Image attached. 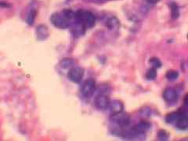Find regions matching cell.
<instances>
[{
    "label": "cell",
    "mask_w": 188,
    "mask_h": 141,
    "mask_svg": "<svg viewBox=\"0 0 188 141\" xmlns=\"http://www.w3.org/2000/svg\"><path fill=\"white\" fill-rule=\"evenodd\" d=\"M75 18V14L70 9L64 10L62 13H55L50 17L51 23L58 28H67L71 19Z\"/></svg>",
    "instance_id": "6da1fadb"
},
{
    "label": "cell",
    "mask_w": 188,
    "mask_h": 141,
    "mask_svg": "<svg viewBox=\"0 0 188 141\" xmlns=\"http://www.w3.org/2000/svg\"><path fill=\"white\" fill-rule=\"evenodd\" d=\"M111 121L114 125H116L113 129V133L122 136V133H123L122 129L128 126L129 122H130V118L126 113L121 112L119 113H117V114H111Z\"/></svg>",
    "instance_id": "7a4b0ae2"
},
{
    "label": "cell",
    "mask_w": 188,
    "mask_h": 141,
    "mask_svg": "<svg viewBox=\"0 0 188 141\" xmlns=\"http://www.w3.org/2000/svg\"><path fill=\"white\" fill-rule=\"evenodd\" d=\"M75 19L76 23L82 24L85 29L93 27L96 22L95 17L92 13L85 11V10H81V9L75 14Z\"/></svg>",
    "instance_id": "3957f363"
},
{
    "label": "cell",
    "mask_w": 188,
    "mask_h": 141,
    "mask_svg": "<svg viewBox=\"0 0 188 141\" xmlns=\"http://www.w3.org/2000/svg\"><path fill=\"white\" fill-rule=\"evenodd\" d=\"M96 89V82L93 79L86 80L81 88V93L85 97L90 98L93 95Z\"/></svg>",
    "instance_id": "277c9868"
},
{
    "label": "cell",
    "mask_w": 188,
    "mask_h": 141,
    "mask_svg": "<svg viewBox=\"0 0 188 141\" xmlns=\"http://www.w3.org/2000/svg\"><path fill=\"white\" fill-rule=\"evenodd\" d=\"M84 70L81 68H71L67 73V78L71 82L78 83L83 79Z\"/></svg>",
    "instance_id": "5b68a950"
},
{
    "label": "cell",
    "mask_w": 188,
    "mask_h": 141,
    "mask_svg": "<svg viewBox=\"0 0 188 141\" xmlns=\"http://www.w3.org/2000/svg\"><path fill=\"white\" fill-rule=\"evenodd\" d=\"M110 100L105 95H99L95 100V105L100 110H105L108 108Z\"/></svg>",
    "instance_id": "8992f818"
},
{
    "label": "cell",
    "mask_w": 188,
    "mask_h": 141,
    "mask_svg": "<svg viewBox=\"0 0 188 141\" xmlns=\"http://www.w3.org/2000/svg\"><path fill=\"white\" fill-rule=\"evenodd\" d=\"M163 98L167 102L174 103L178 99V94L175 89L172 88H167L163 92Z\"/></svg>",
    "instance_id": "52a82bcc"
},
{
    "label": "cell",
    "mask_w": 188,
    "mask_h": 141,
    "mask_svg": "<svg viewBox=\"0 0 188 141\" xmlns=\"http://www.w3.org/2000/svg\"><path fill=\"white\" fill-rule=\"evenodd\" d=\"M108 109L111 114H117L123 111V104L119 100H114L112 101H110Z\"/></svg>",
    "instance_id": "ba28073f"
},
{
    "label": "cell",
    "mask_w": 188,
    "mask_h": 141,
    "mask_svg": "<svg viewBox=\"0 0 188 141\" xmlns=\"http://www.w3.org/2000/svg\"><path fill=\"white\" fill-rule=\"evenodd\" d=\"M36 35L39 40H45L49 36L48 28L45 25H39L36 27Z\"/></svg>",
    "instance_id": "9c48e42d"
},
{
    "label": "cell",
    "mask_w": 188,
    "mask_h": 141,
    "mask_svg": "<svg viewBox=\"0 0 188 141\" xmlns=\"http://www.w3.org/2000/svg\"><path fill=\"white\" fill-rule=\"evenodd\" d=\"M150 128H151V124H150L149 122H147L146 121H142V122H140V123H138L137 125L133 126V128L132 129L137 132L144 133L145 132H147V130L149 129Z\"/></svg>",
    "instance_id": "30bf717a"
},
{
    "label": "cell",
    "mask_w": 188,
    "mask_h": 141,
    "mask_svg": "<svg viewBox=\"0 0 188 141\" xmlns=\"http://www.w3.org/2000/svg\"><path fill=\"white\" fill-rule=\"evenodd\" d=\"M184 114L180 113V112H173V113L168 114L167 117H166V122L168 123H170V124L176 125V123L178 122L179 118H181L182 116H184Z\"/></svg>",
    "instance_id": "8fae6325"
},
{
    "label": "cell",
    "mask_w": 188,
    "mask_h": 141,
    "mask_svg": "<svg viewBox=\"0 0 188 141\" xmlns=\"http://www.w3.org/2000/svg\"><path fill=\"white\" fill-rule=\"evenodd\" d=\"M107 26L111 31H115L118 29V27H120V22L116 17H111L108 20Z\"/></svg>",
    "instance_id": "7c38bea8"
},
{
    "label": "cell",
    "mask_w": 188,
    "mask_h": 141,
    "mask_svg": "<svg viewBox=\"0 0 188 141\" xmlns=\"http://www.w3.org/2000/svg\"><path fill=\"white\" fill-rule=\"evenodd\" d=\"M176 125L178 129L181 130L188 129V117H187L185 114L179 118L178 122L176 123Z\"/></svg>",
    "instance_id": "4fadbf2b"
},
{
    "label": "cell",
    "mask_w": 188,
    "mask_h": 141,
    "mask_svg": "<svg viewBox=\"0 0 188 141\" xmlns=\"http://www.w3.org/2000/svg\"><path fill=\"white\" fill-rule=\"evenodd\" d=\"M179 76V73L177 70H170L166 73V78L170 81H173L176 80Z\"/></svg>",
    "instance_id": "5bb4252c"
},
{
    "label": "cell",
    "mask_w": 188,
    "mask_h": 141,
    "mask_svg": "<svg viewBox=\"0 0 188 141\" xmlns=\"http://www.w3.org/2000/svg\"><path fill=\"white\" fill-rule=\"evenodd\" d=\"M171 16L173 19H177L179 16V8L176 4H172L171 5Z\"/></svg>",
    "instance_id": "9a60e30c"
},
{
    "label": "cell",
    "mask_w": 188,
    "mask_h": 141,
    "mask_svg": "<svg viewBox=\"0 0 188 141\" xmlns=\"http://www.w3.org/2000/svg\"><path fill=\"white\" fill-rule=\"evenodd\" d=\"M37 15V12L34 10V9H32L31 10L29 14H28V18H27V21H28V24L32 25L33 23L34 22V20H35V17H36Z\"/></svg>",
    "instance_id": "2e32d148"
},
{
    "label": "cell",
    "mask_w": 188,
    "mask_h": 141,
    "mask_svg": "<svg viewBox=\"0 0 188 141\" xmlns=\"http://www.w3.org/2000/svg\"><path fill=\"white\" fill-rule=\"evenodd\" d=\"M150 63L151 64L152 67L154 68H160L161 67V63L160 60L157 58V57H152L150 59Z\"/></svg>",
    "instance_id": "e0dca14e"
},
{
    "label": "cell",
    "mask_w": 188,
    "mask_h": 141,
    "mask_svg": "<svg viewBox=\"0 0 188 141\" xmlns=\"http://www.w3.org/2000/svg\"><path fill=\"white\" fill-rule=\"evenodd\" d=\"M157 75V71L155 70V68H151L147 70V73H146V78L147 79L151 80L154 79Z\"/></svg>",
    "instance_id": "ac0fdd59"
},
{
    "label": "cell",
    "mask_w": 188,
    "mask_h": 141,
    "mask_svg": "<svg viewBox=\"0 0 188 141\" xmlns=\"http://www.w3.org/2000/svg\"><path fill=\"white\" fill-rule=\"evenodd\" d=\"M74 64V60L71 59H64L61 60V65L64 67V68H71Z\"/></svg>",
    "instance_id": "d6986e66"
},
{
    "label": "cell",
    "mask_w": 188,
    "mask_h": 141,
    "mask_svg": "<svg viewBox=\"0 0 188 141\" xmlns=\"http://www.w3.org/2000/svg\"><path fill=\"white\" fill-rule=\"evenodd\" d=\"M158 137L160 140H167L169 139V134L165 130H161L158 132Z\"/></svg>",
    "instance_id": "ffe728a7"
},
{
    "label": "cell",
    "mask_w": 188,
    "mask_h": 141,
    "mask_svg": "<svg viewBox=\"0 0 188 141\" xmlns=\"http://www.w3.org/2000/svg\"><path fill=\"white\" fill-rule=\"evenodd\" d=\"M0 7H3V8H9L11 7V5L5 2H0Z\"/></svg>",
    "instance_id": "44dd1931"
},
{
    "label": "cell",
    "mask_w": 188,
    "mask_h": 141,
    "mask_svg": "<svg viewBox=\"0 0 188 141\" xmlns=\"http://www.w3.org/2000/svg\"><path fill=\"white\" fill-rule=\"evenodd\" d=\"M184 104L188 107V94H187V95L185 96V97H184Z\"/></svg>",
    "instance_id": "7402d4cb"
},
{
    "label": "cell",
    "mask_w": 188,
    "mask_h": 141,
    "mask_svg": "<svg viewBox=\"0 0 188 141\" xmlns=\"http://www.w3.org/2000/svg\"><path fill=\"white\" fill-rule=\"evenodd\" d=\"M147 2H149V3H151V4H155L157 2H158L160 0H147Z\"/></svg>",
    "instance_id": "603a6c76"
},
{
    "label": "cell",
    "mask_w": 188,
    "mask_h": 141,
    "mask_svg": "<svg viewBox=\"0 0 188 141\" xmlns=\"http://www.w3.org/2000/svg\"><path fill=\"white\" fill-rule=\"evenodd\" d=\"M187 39H188V35H187Z\"/></svg>",
    "instance_id": "cb8c5ba5"
}]
</instances>
